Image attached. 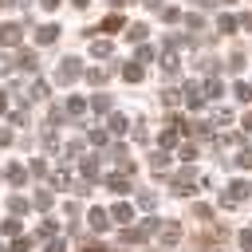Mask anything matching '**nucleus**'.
I'll use <instances>...</instances> for the list:
<instances>
[{"label":"nucleus","mask_w":252,"mask_h":252,"mask_svg":"<svg viewBox=\"0 0 252 252\" xmlns=\"http://www.w3.org/2000/svg\"><path fill=\"white\" fill-rule=\"evenodd\" d=\"M197 189H201V177H197L193 169H181V173L173 177V193L185 197V193H197Z\"/></svg>","instance_id":"1"},{"label":"nucleus","mask_w":252,"mask_h":252,"mask_svg":"<svg viewBox=\"0 0 252 252\" xmlns=\"http://www.w3.org/2000/svg\"><path fill=\"white\" fill-rule=\"evenodd\" d=\"M177 240H181V224H177V220L158 224V244H161V248H173Z\"/></svg>","instance_id":"2"},{"label":"nucleus","mask_w":252,"mask_h":252,"mask_svg":"<svg viewBox=\"0 0 252 252\" xmlns=\"http://www.w3.org/2000/svg\"><path fill=\"white\" fill-rule=\"evenodd\" d=\"M248 189H252L248 181H232V185H228V189L220 193V205H240V201L248 197Z\"/></svg>","instance_id":"3"},{"label":"nucleus","mask_w":252,"mask_h":252,"mask_svg":"<svg viewBox=\"0 0 252 252\" xmlns=\"http://www.w3.org/2000/svg\"><path fill=\"white\" fill-rule=\"evenodd\" d=\"M0 43L4 47H20L24 43V28L20 24H0Z\"/></svg>","instance_id":"4"},{"label":"nucleus","mask_w":252,"mask_h":252,"mask_svg":"<svg viewBox=\"0 0 252 252\" xmlns=\"http://www.w3.org/2000/svg\"><path fill=\"white\" fill-rule=\"evenodd\" d=\"M181 91H185V94H181V98H185V102H189V110H197V106H201V102H205V87H197V83H185V87H181Z\"/></svg>","instance_id":"5"},{"label":"nucleus","mask_w":252,"mask_h":252,"mask_svg":"<svg viewBox=\"0 0 252 252\" xmlns=\"http://www.w3.org/2000/svg\"><path fill=\"white\" fill-rule=\"evenodd\" d=\"M79 71H83V67H79V59H63V63H59V83L79 79Z\"/></svg>","instance_id":"6"},{"label":"nucleus","mask_w":252,"mask_h":252,"mask_svg":"<svg viewBox=\"0 0 252 252\" xmlns=\"http://www.w3.org/2000/svg\"><path fill=\"white\" fill-rule=\"evenodd\" d=\"M122 24H126V20H122V16L114 12V16H106V20L98 24V32H106V35H114V32H122Z\"/></svg>","instance_id":"7"},{"label":"nucleus","mask_w":252,"mask_h":252,"mask_svg":"<svg viewBox=\"0 0 252 252\" xmlns=\"http://www.w3.org/2000/svg\"><path fill=\"white\" fill-rule=\"evenodd\" d=\"M55 35H59L55 24H39V28H35V39H39V43H55Z\"/></svg>","instance_id":"8"},{"label":"nucleus","mask_w":252,"mask_h":252,"mask_svg":"<svg viewBox=\"0 0 252 252\" xmlns=\"http://www.w3.org/2000/svg\"><path fill=\"white\" fill-rule=\"evenodd\" d=\"M87 220H91V228H94V232H102V228L110 224V217H106L102 209H91V213H87Z\"/></svg>","instance_id":"9"},{"label":"nucleus","mask_w":252,"mask_h":252,"mask_svg":"<svg viewBox=\"0 0 252 252\" xmlns=\"http://www.w3.org/2000/svg\"><path fill=\"white\" fill-rule=\"evenodd\" d=\"M110 220H118V224H130V220H134V209H130V205H114Z\"/></svg>","instance_id":"10"},{"label":"nucleus","mask_w":252,"mask_h":252,"mask_svg":"<svg viewBox=\"0 0 252 252\" xmlns=\"http://www.w3.org/2000/svg\"><path fill=\"white\" fill-rule=\"evenodd\" d=\"M150 169H154V173H165V169H169V154H161V150H158V154L150 158Z\"/></svg>","instance_id":"11"},{"label":"nucleus","mask_w":252,"mask_h":252,"mask_svg":"<svg viewBox=\"0 0 252 252\" xmlns=\"http://www.w3.org/2000/svg\"><path fill=\"white\" fill-rule=\"evenodd\" d=\"M122 79H126V83H138V79H142V63H126V67H122Z\"/></svg>","instance_id":"12"},{"label":"nucleus","mask_w":252,"mask_h":252,"mask_svg":"<svg viewBox=\"0 0 252 252\" xmlns=\"http://www.w3.org/2000/svg\"><path fill=\"white\" fill-rule=\"evenodd\" d=\"M126 177H130V173H126ZM126 177H122V173H114V177H106V185H110L114 193H126V189H130V181H126Z\"/></svg>","instance_id":"13"},{"label":"nucleus","mask_w":252,"mask_h":252,"mask_svg":"<svg viewBox=\"0 0 252 252\" xmlns=\"http://www.w3.org/2000/svg\"><path fill=\"white\" fill-rule=\"evenodd\" d=\"M232 94H236L240 102H252V83H236V87H232Z\"/></svg>","instance_id":"14"},{"label":"nucleus","mask_w":252,"mask_h":252,"mask_svg":"<svg viewBox=\"0 0 252 252\" xmlns=\"http://www.w3.org/2000/svg\"><path fill=\"white\" fill-rule=\"evenodd\" d=\"M126 39H134V43H142V39H146V24H130V32H126Z\"/></svg>","instance_id":"15"},{"label":"nucleus","mask_w":252,"mask_h":252,"mask_svg":"<svg viewBox=\"0 0 252 252\" xmlns=\"http://www.w3.org/2000/svg\"><path fill=\"white\" fill-rule=\"evenodd\" d=\"M20 67H24V71H35V67H39V59H35L32 51H20Z\"/></svg>","instance_id":"16"},{"label":"nucleus","mask_w":252,"mask_h":252,"mask_svg":"<svg viewBox=\"0 0 252 252\" xmlns=\"http://www.w3.org/2000/svg\"><path fill=\"white\" fill-rule=\"evenodd\" d=\"M161 67H165V71H169V75H173V71H177V67H181V59H177V55H173V51H165V55H161Z\"/></svg>","instance_id":"17"},{"label":"nucleus","mask_w":252,"mask_h":252,"mask_svg":"<svg viewBox=\"0 0 252 252\" xmlns=\"http://www.w3.org/2000/svg\"><path fill=\"white\" fill-rule=\"evenodd\" d=\"M228 71H232V75L244 71V51H232V55H228Z\"/></svg>","instance_id":"18"},{"label":"nucleus","mask_w":252,"mask_h":252,"mask_svg":"<svg viewBox=\"0 0 252 252\" xmlns=\"http://www.w3.org/2000/svg\"><path fill=\"white\" fill-rule=\"evenodd\" d=\"M220 91H224L220 79H209V83H205V98H220Z\"/></svg>","instance_id":"19"},{"label":"nucleus","mask_w":252,"mask_h":252,"mask_svg":"<svg viewBox=\"0 0 252 252\" xmlns=\"http://www.w3.org/2000/svg\"><path fill=\"white\" fill-rule=\"evenodd\" d=\"M217 28H220L224 35H232V32H236V20H232V16H220V20H217Z\"/></svg>","instance_id":"20"},{"label":"nucleus","mask_w":252,"mask_h":252,"mask_svg":"<svg viewBox=\"0 0 252 252\" xmlns=\"http://www.w3.org/2000/svg\"><path fill=\"white\" fill-rule=\"evenodd\" d=\"M91 110H98V114L110 110V98H106V94H94V98H91Z\"/></svg>","instance_id":"21"},{"label":"nucleus","mask_w":252,"mask_h":252,"mask_svg":"<svg viewBox=\"0 0 252 252\" xmlns=\"http://www.w3.org/2000/svg\"><path fill=\"white\" fill-rule=\"evenodd\" d=\"M8 181H16V185H24V181H28V169H20V165H12V169H8Z\"/></svg>","instance_id":"22"},{"label":"nucleus","mask_w":252,"mask_h":252,"mask_svg":"<svg viewBox=\"0 0 252 252\" xmlns=\"http://www.w3.org/2000/svg\"><path fill=\"white\" fill-rule=\"evenodd\" d=\"M87 79H91L94 87H102V83H106V71H98V67H91V71H87Z\"/></svg>","instance_id":"23"},{"label":"nucleus","mask_w":252,"mask_h":252,"mask_svg":"<svg viewBox=\"0 0 252 252\" xmlns=\"http://www.w3.org/2000/svg\"><path fill=\"white\" fill-rule=\"evenodd\" d=\"M110 130L122 134V130H126V114H110Z\"/></svg>","instance_id":"24"},{"label":"nucleus","mask_w":252,"mask_h":252,"mask_svg":"<svg viewBox=\"0 0 252 252\" xmlns=\"http://www.w3.org/2000/svg\"><path fill=\"white\" fill-rule=\"evenodd\" d=\"M161 20H165V24H177L181 12H177V8H161Z\"/></svg>","instance_id":"25"},{"label":"nucleus","mask_w":252,"mask_h":252,"mask_svg":"<svg viewBox=\"0 0 252 252\" xmlns=\"http://www.w3.org/2000/svg\"><path fill=\"white\" fill-rule=\"evenodd\" d=\"M185 28H189V32H201L205 20H201V16H185Z\"/></svg>","instance_id":"26"},{"label":"nucleus","mask_w":252,"mask_h":252,"mask_svg":"<svg viewBox=\"0 0 252 252\" xmlns=\"http://www.w3.org/2000/svg\"><path fill=\"white\" fill-rule=\"evenodd\" d=\"M91 51H94V55H110V43H106V39H94Z\"/></svg>","instance_id":"27"},{"label":"nucleus","mask_w":252,"mask_h":252,"mask_svg":"<svg viewBox=\"0 0 252 252\" xmlns=\"http://www.w3.org/2000/svg\"><path fill=\"white\" fill-rule=\"evenodd\" d=\"M150 59H154V47L142 43V47H138V63H150Z\"/></svg>","instance_id":"28"},{"label":"nucleus","mask_w":252,"mask_h":252,"mask_svg":"<svg viewBox=\"0 0 252 252\" xmlns=\"http://www.w3.org/2000/svg\"><path fill=\"white\" fill-rule=\"evenodd\" d=\"M83 106H87L83 98H67V114H83Z\"/></svg>","instance_id":"29"},{"label":"nucleus","mask_w":252,"mask_h":252,"mask_svg":"<svg viewBox=\"0 0 252 252\" xmlns=\"http://www.w3.org/2000/svg\"><path fill=\"white\" fill-rule=\"evenodd\" d=\"M47 205H51V193L39 189V193H35V209H47Z\"/></svg>","instance_id":"30"},{"label":"nucleus","mask_w":252,"mask_h":252,"mask_svg":"<svg viewBox=\"0 0 252 252\" xmlns=\"http://www.w3.org/2000/svg\"><path fill=\"white\" fill-rule=\"evenodd\" d=\"M181 158H185V161H193V158H197V146H193V142H185V146H181Z\"/></svg>","instance_id":"31"},{"label":"nucleus","mask_w":252,"mask_h":252,"mask_svg":"<svg viewBox=\"0 0 252 252\" xmlns=\"http://www.w3.org/2000/svg\"><path fill=\"white\" fill-rule=\"evenodd\" d=\"M193 217H197V220H209V217H213V209H209V205H197V209H193Z\"/></svg>","instance_id":"32"},{"label":"nucleus","mask_w":252,"mask_h":252,"mask_svg":"<svg viewBox=\"0 0 252 252\" xmlns=\"http://www.w3.org/2000/svg\"><path fill=\"white\" fill-rule=\"evenodd\" d=\"M0 232H8V236H16V232H20V220H4V224H0Z\"/></svg>","instance_id":"33"},{"label":"nucleus","mask_w":252,"mask_h":252,"mask_svg":"<svg viewBox=\"0 0 252 252\" xmlns=\"http://www.w3.org/2000/svg\"><path fill=\"white\" fill-rule=\"evenodd\" d=\"M161 98H165V106H177V102H181V94H177V91H165Z\"/></svg>","instance_id":"34"},{"label":"nucleus","mask_w":252,"mask_h":252,"mask_svg":"<svg viewBox=\"0 0 252 252\" xmlns=\"http://www.w3.org/2000/svg\"><path fill=\"white\" fill-rule=\"evenodd\" d=\"M12 213H28V201L24 197H12Z\"/></svg>","instance_id":"35"},{"label":"nucleus","mask_w":252,"mask_h":252,"mask_svg":"<svg viewBox=\"0 0 252 252\" xmlns=\"http://www.w3.org/2000/svg\"><path fill=\"white\" fill-rule=\"evenodd\" d=\"M240 248H248V252H252V228H248V232H240Z\"/></svg>","instance_id":"36"},{"label":"nucleus","mask_w":252,"mask_h":252,"mask_svg":"<svg viewBox=\"0 0 252 252\" xmlns=\"http://www.w3.org/2000/svg\"><path fill=\"white\" fill-rule=\"evenodd\" d=\"M236 165H252V150H240V158H236Z\"/></svg>","instance_id":"37"},{"label":"nucleus","mask_w":252,"mask_h":252,"mask_svg":"<svg viewBox=\"0 0 252 252\" xmlns=\"http://www.w3.org/2000/svg\"><path fill=\"white\" fill-rule=\"evenodd\" d=\"M240 28H248V32H252V12H244V16H240Z\"/></svg>","instance_id":"38"},{"label":"nucleus","mask_w":252,"mask_h":252,"mask_svg":"<svg viewBox=\"0 0 252 252\" xmlns=\"http://www.w3.org/2000/svg\"><path fill=\"white\" fill-rule=\"evenodd\" d=\"M47 252H63V240H51V244H47Z\"/></svg>","instance_id":"39"},{"label":"nucleus","mask_w":252,"mask_h":252,"mask_svg":"<svg viewBox=\"0 0 252 252\" xmlns=\"http://www.w3.org/2000/svg\"><path fill=\"white\" fill-rule=\"evenodd\" d=\"M39 4H43V8H59V0H39Z\"/></svg>","instance_id":"40"},{"label":"nucleus","mask_w":252,"mask_h":252,"mask_svg":"<svg viewBox=\"0 0 252 252\" xmlns=\"http://www.w3.org/2000/svg\"><path fill=\"white\" fill-rule=\"evenodd\" d=\"M83 252H102V244H87V248H83Z\"/></svg>","instance_id":"41"},{"label":"nucleus","mask_w":252,"mask_h":252,"mask_svg":"<svg viewBox=\"0 0 252 252\" xmlns=\"http://www.w3.org/2000/svg\"><path fill=\"white\" fill-rule=\"evenodd\" d=\"M71 4H75V8H87V0H71Z\"/></svg>","instance_id":"42"},{"label":"nucleus","mask_w":252,"mask_h":252,"mask_svg":"<svg viewBox=\"0 0 252 252\" xmlns=\"http://www.w3.org/2000/svg\"><path fill=\"white\" fill-rule=\"evenodd\" d=\"M217 4H232V0H217Z\"/></svg>","instance_id":"43"},{"label":"nucleus","mask_w":252,"mask_h":252,"mask_svg":"<svg viewBox=\"0 0 252 252\" xmlns=\"http://www.w3.org/2000/svg\"><path fill=\"white\" fill-rule=\"evenodd\" d=\"M0 252H8V248H0Z\"/></svg>","instance_id":"44"}]
</instances>
